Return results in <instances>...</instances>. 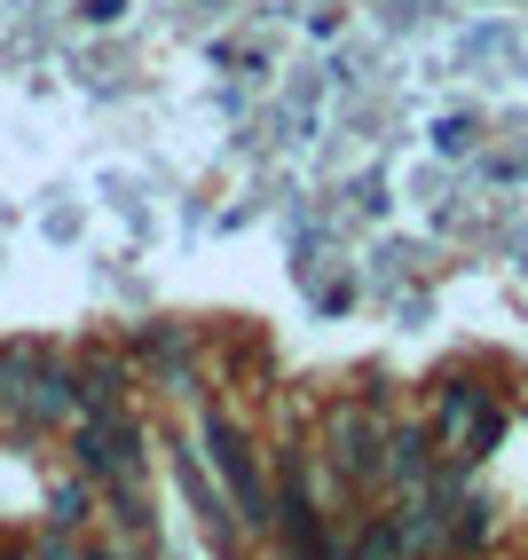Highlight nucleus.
<instances>
[{"mask_svg":"<svg viewBox=\"0 0 528 560\" xmlns=\"http://www.w3.org/2000/svg\"><path fill=\"white\" fill-rule=\"evenodd\" d=\"M80 458L103 466V474H134V427H119V419L87 427V434H80Z\"/></svg>","mask_w":528,"mask_h":560,"instance_id":"obj_3","label":"nucleus"},{"mask_svg":"<svg viewBox=\"0 0 528 560\" xmlns=\"http://www.w3.org/2000/svg\"><path fill=\"white\" fill-rule=\"evenodd\" d=\"M206 442H213V466L230 474V490H237L245 521H269V490H260V466H253V451H245V434L213 410V419H206Z\"/></svg>","mask_w":528,"mask_h":560,"instance_id":"obj_1","label":"nucleus"},{"mask_svg":"<svg viewBox=\"0 0 528 560\" xmlns=\"http://www.w3.org/2000/svg\"><path fill=\"white\" fill-rule=\"evenodd\" d=\"M379 451H387V434H379L371 410H331V458H339V474L371 481V474H379Z\"/></svg>","mask_w":528,"mask_h":560,"instance_id":"obj_2","label":"nucleus"},{"mask_svg":"<svg viewBox=\"0 0 528 560\" xmlns=\"http://www.w3.org/2000/svg\"><path fill=\"white\" fill-rule=\"evenodd\" d=\"M80 505H87L80 490H56V529H71V521H80Z\"/></svg>","mask_w":528,"mask_h":560,"instance_id":"obj_6","label":"nucleus"},{"mask_svg":"<svg viewBox=\"0 0 528 560\" xmlns=\"http://www.w3.org/2000/svg\"><path fill=\"white\" fill-rule=\"evenodd\" d=\"M87 402H95V410L119 402V363H95V371H87Z\"/></svg>","mask_w":528,"mask_h":560,"instance_id":"obj_5","label":"nucleus"},{"mask_svg":"<svg viewBox=\"0 0 528 560\" xmlns=\"http://www.w3.org/2000/svg\"><path fill=\"white\" fill-rule=\"evenodd\" d=\"M181 490H190V505H198V521H206V537L213 545H230V513H221V498H213V481L190 466V451H181Z\"/></svg>","mask_w":528,"mask_h":560,"instance_id":"obj_4","label":"nucleus"}]
</instances>
